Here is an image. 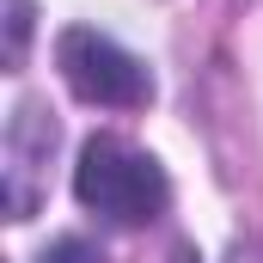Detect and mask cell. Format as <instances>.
I'll use <instances>...</instances> for the list:
<instances>
[{
    "instance_id": "obj_5",
    "label": "cell",
    "mask_w": 263,
    "mask_h": 263,
    "mask_svg": "<svg viewBox=\"0 0 263 263\" xmlns=\"http://www.w3.org/2000/svg\"><path fill=\"white\" fill-rule=\"evenodd\" d=\"M37 263H110V257H104L92 239H73V233H67V239H55V245H49Z\"/></svg>"
},
{
    "instance_id": "obj_6",
    "label": "cell",
    "mask_w": 263,
    "mask_h": 263,
    "mask_svg": "<svg viewBox=\"0 0 263 263\" xmlns=\"http://www.w3.org/2000/svg\"><path fill=\"white\" fill-rule=\"evenodd\" d=\"M172 263H196V257H190V251H178V257H172Z\"/></svg>"
},
{
    "instance_id": "obj_2",
    "label": "cell",
    "mask_w": 263,
    "mask_h": 263,
    "mask_svg": "<svg viewBox=\"0 0 263 263\" xmlns=\"http://www.w3.org/2000/svg\"><path fill=\"white\" fill-rule=\"evenodd\" d=\"M55 67H62L67 92L80 104H98V110H147L153 104L147 62L129 55L117 37L92 31V25H67L55 37Z\"/></svg>"
},
{
    "instance_id": "obj_4",
    "label": "cell",
    "mask_w": 263,
    "mask_h": 263,
    "mask_svg": "<svg viewBox=\"0 0 263 263\" xmlns=\"http://www.w3.org/2000/svg\"><path fill=\"white\" fill-rule=\"evenodd\" d=\"M25 37H31V0H6V67L25 62Z\"/></svg>"
},
{
    "instance_id": "obj_1",
    "label": "cell",
    "mask_w": 263,
    "mask_h": 263,
    "mask_svg": "<svg viewBox=\"0 0 263 263\" xmlns=\"http://www.w3.org/2000/svg\"><path fill=\"white\" fill-rule=\"evenodd\" d=\"M73 196L110 227H147L172 208V178L153 153H141L117 135H92L73 165Z\"/></svg>"
},
{
    "instance_id": "obj_3",
    "label": "cell",
    "mask_w": 263,
    "mask_h": 263,
    "mask_svg": "<svg viewBox=\"0 0 263 263\" xmlns=\"http://www.w3.org/2000/svg\"><path fill=\"white\" fill-rule=\"evenodd\" d=\"M55 117L43 104H18L12 123H6V214L12 220H31L37 202H43V184H49V159H55Z\"/></svg>"
}]
</instances>
